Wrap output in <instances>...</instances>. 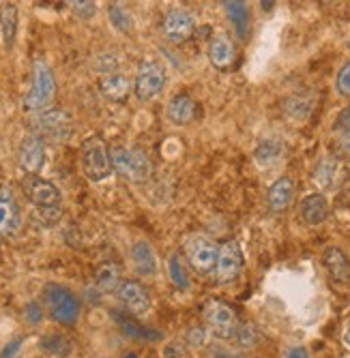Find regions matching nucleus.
<instances>
[{
	"instance_id": "obj_1",
	"label": "nucleus",
	"mask_w": 350,
	"mask_h": 358,
	"mask_svg": "<svg viewBox=\"0 0 350 358\" xmlns=\"http://www.w3.org/2000/svg\"><path fill=\"white\" fill-rule=\"evenodd\" d=\"M56 94V82H54V73L43 60H35L33 64V84H30L26 96H24V110L26 112H46V108H50V103L54 101Z\"/></svg>"
},
{
	"instance_id": "obj_2",
	"label": "nucleus",
	"mask_w": 350,
	"mask_h": 358,
	"mask_svg": "<svg viewBox=\"0 0 350 358\" xmlns=\"http://www.w3.org/2000/svg\"><path fill=\"white\" fill-rule=\"evenodd\" d=\"M80 159L86 178L92 182H102L112 174V159L104 138L99 136H90L82 142Z\"/></svg>"
},
{
	"instance_id": "obj_3",
	"label": "nucleus",
	"mask_w": 350,
	"mask_h": 358,
	"mask_svg": "<svg viewBox=\"0 0 350 358\" xmlns=\"http://www.w3.org/2000/svg\"><path fill=\"white\" fill-rule=\"evenodd\" d=\"M110 159H112V170L122 176L125 180L132 182H142L150 176V159L144 150L140 148H122L116 146L110 150Z\"/></svg>"
},
{
	"instance_id": "obj_4",
	"label": "nucleus",
	"mask_w": 350,
	"mask_h": 358,
	"mask_svg": "<svg viewBox=\"0 0 350 358\" xmlns=\"http://www.w3.org/2000/svg\"><path fill=\"white\" fill-rule=\"evenodd\" d=\"M43 303L48 307V313L52 315V320L58 324L71 327V324H76L80 317V301L76 299L74 292H69L62 285H56V283L46 285L43 287Z\"/></svg>"
},
{
	"instance_id": "obj_5",
	"label": "nucleus",
	"mask_w": 350,
	"mask_h": 358,
	"mask_svg": "<svg viewBox=\"0 0 350 358\" xmlns=\"http://www.w3.org/2000/svg\"><path fill=\"white\" fill-rule=\"evenodd\" d=\"M43 142L62 144L71 136V116L65 110H46L33 118V131Z\"/></svg>"
},
{
	"instance_id": "obj_6",
	"label": "nucleus",
	"mask_w": 350,
	"mask_h": 358,
	"mask_svg": "<svg viewBox=\"0 0 350 358\" xmlns=\"http://www.w3.org/2000/svg\"><path fill=\"white\" fill-rule=\"evenodd\" d=\"M202 315H204L209 331L217 339H234L237 337L239 320L230 305L221 303V301H209L202 309Z\"/></svg>"
},
{
	"instance_id": "obj_7",
	"label": "nucleus",
	"mask_w": 350,
	"mask_h": 358,
	"mask_svg": "<svg viewBox=\"0 0 350 358\" xmlns=\"http://www.w3.org/2000/svg\"><path fill=\"white\" fill-rule=\"evenodd\" d=\"M22 187H24V193L30 200V204L37 208V213L60 208V191L54 182L46 180L37 174H26Z\"/></svg>"
},
{
	"instance_id": "obj_8",
	"label": "nucleus",
	"mask_w": 350,
	"mask_h": 358,
	"mask_svg": "<svg viewBox=\"0 0 350 358\" xmlns=\"http://www.w3.org/2000/svg\"><path fill=\"white\" fill-rule=\"evenodd\" d=\"M166 86V69L157 60H144L136 73V96L140 101H150Z\"/></svg>"
},
{
	"instance_id": "obj_9",
	"label": "nucleus",
	"mask_w": 350,
	"mask_h": 358,
	"mask_svg": "<svg viewBox=\"0 0 350 358\" xmlns=\"http://www.w3.org/2000/svg\"><path fill=\"white\" fill-rule=\"evenodd\" d=\"M243 268V253L237 241H228L219 247L217 264H215V281L217 283H230L239 277Z\"/></svg>"
},
{
	"instance_id": "obj_10",
	"label": "nucleus",
	"mask_w": 350,
	"mask_h": 358,
	"mask_svg": "<svg viewBox=\"0 0 350 358\" xmlns=\"http://www.w3.org/2000/svg\"><path fill=\"white\" fill-rule=\"evenodd\" d=\"M217 253L219 249L215 247V243H211L204 236H194L187 241V257L192 268L200 275H206L211 271H215L217 264Z\"/></svg>"
},
{
	"instance_id": "obj_11",
	"label": "nucleus",
	"mask_w": 350,
	"mask_h": 358,
	"mask_svg": "<svg viewBox=\"0 0 350 358\" xmlns=\"http://www.w3.org/2000/svg\"><path fill=\"white\" fill-rule=\"evenodd\" d=\"M20 166L24 168L26 174H39L46 166V142L35 136L28 134L24 136L20 144Z\"/></svg>"
},
{
	"instance_id": "obj_12",
	"label": "nucleus",
	"mask_w": 350,
	"mask_h": 358,
	"mask_svg": "<svg viewBox=\"0 0 350 358\" xmlns=\"http://www.w3.org/2000/svg\"><path fill=\"white\" fill-rule=\"evenodd\" d=\"M196 30V20L192 17V13L185 9H172L168 11L166 20H164V35L168 41L172 43H183L187 39H192Z\"/></svg>"
},
{
	"instance_id": "obj_13",
	"label": "nucleus",
	"mask_w": 350,
	"mask_h": 358,
	"mask_svg": "<svg viewBox=\"0 0 350 358\" xmlns=\"http://www.w3.org/2000/svg\"><path fill=\"white\" fill-rule=\"evenodd\" d=\"M118 299L125 305V309L130 313L142 315L150 309V296L144 289V285H140L138 281H122V285L118 287Z\"/></svg>"
},
{
	"instance_id": "obj_14",
	"label": "nucleus",
	"mask_w": 350,
	"mask_h": 358,
	"mask_svg": "<svg viewBox=\"0 0 350 358\" xmlns=\"http://www.w3.org/2000/svg\"><path fill=\"white\" fill-rule=\"evenodd\" d=\"M112 317L118 324V329H120V333L125 337L136 339V341H144V343H157V341H162V333L155 331V329L144 327V324H140L132 315H127L122 311H112Z\"/></svg>"
},
{
	"instance_id": "obj_15",
	"label": "nucleus",
	"mask_w": 350,
	"mask_h": 358,
	"mask_svg": "<svg viewBox=\"0 0 350 358\" xmlns=\"http://www.w3.org/2000/svg\"><path fill=\"white\" fill-rule=\"evenodd\" d=\"M22 227V213L11 191H0V234L15 236Z\"/></svg>"
},
{
	"instance_id": "obj_16",
	"label": "nucleus",
	"mask_w": 350,
	"mask_h": 358,
	"mask_svg": "<svg viewBox=\"0 0 350 358\" xmlns=\"http://www.w3.org/2000/svg\"><path fill=\"white\" fill-rule=\"evenodd\" d=\"M293 195H295V180L284 176L279 180H275L271 187H269V193H267V204L273 213H281L290 206L293 202Z\"/></svg>"
},
{
	"instance_id": "obj_17",
	"label": "nucleus",
	"mask_w": 350,
	"mask_h": 358,
	"mask_svg": "<svg viewBox=\"0 0 350 358\" xmlns=\"http://www.w3.org/2000/svg\"><path fill=\"white\" fill-rule=\"evenodd\" d=\"M299 215L307 225H321L323 221H327L329 217V202L325 195L321 193H312L301 202L299 206Z\"/></svg>"
},
{
	"instance_id": "obj_18",
	"label": "nucleus",
	"mask_w": 350,
	"mask_h": 358,
	"mask_svg": "<svg viewBox=\"0 0 350 358\" xmlns=\"http://www.w3.org/2000/svg\"><path fill=\"white\" fill-rule=\"evenodd\" d=\"M196 101L192 99V94L187 92H178L174 94L170 103H168V118L174 122V124H187L196 118Z\"/></svg>"
},
{
	"instance_id": "obj_19",
	"label": "nucleus",
	"mask_w": 350,
	"mask_h": 358,
	"mask_svg": "<svg viewBox=\"0 0 350 358\" xmlns=\"http://www.w3.org/2000/svg\"><path fill=\"white\" fill-rule=\"evenodd\" d=\"M132 262L142 277H153L157 273V255L146 241H138L132 247Z\"/></svg>"
},
{
	"instance_id": "obj_20",
	"label": "nucleus",
	"mask_w": 350,
	"mask_h": 358,
	"mask_svg": "<svg viewBox=\"0 0 350 358\" xmlns=\"http://www.w3.org/2000/svg\"><path fill=\"white\" fill-rule=\"evenodd\" d=\"M209 58L213 62V67L217 69H226L232 64L234 60V48H232V41L226 37V35H219L211 41L209 45Z\"/></svg>"
},
{
	"instance_id": "obj_21",
	"label": "nucleus",
	"mask_w": 350,
	"mask_h": 358,
	"mask_svg": "<svg viewBox=\"0 0 350 358\" xmlns=\"http://www.w3.org/2000/svg\"><path fill=\"white\" fill-rule=\"evenodd\" d=\"M102 92L110 101H125L132 92V82L122 73H108L102 80Z\"/></svg>"
},
{
	"instance_id": "obj_22",
	"label": "nucleus",
	"mask_w": 350,
	"mask_h": 358,
	"mask_svg": "<svg viewBox=\"0 0 350 358\" xmlns=\"http://www.w3.org/2000/svg\"><path fill=\"white\" fill-rule=\"evenodd\" d=\"M284 157V142L277 140V138H269V140H262L256 150H253V159H256V164L260 168H271L275 166L277 161Z\"/></svg>"
},
{
	"instance_id": "obj_23",
	"label": "nucleus",
	"mask_w": 350,
	"mask_h": 358,
	"mask_svg": "<svg viewBox=\"0 0 350 358\" xmlns=\"http://www.w3.org/2000/svg\"><path fill=\"white\" fill-rule=\"evenodd\" d=\"M325 266H327V271L331 273V277L335 281H342V283L350 281V262H348V257L344 255V251H340L337 247L327 249Z\"/></svg>"
},
{
	"instance_id": "obj_24",
	"label": "nucleus",
	"mask_w": 350,
	"mask_h": 358,
	"mask_svg": "<svg viewBox=\"0 0 350 358\" xmlns=\"http://www.w3.org/2000/svg\"><path fill=\"white\" fill-rule=\"evenodd\" d=\"M314 110V99L309 94H290L288 99L284 101V114L293 118V120H307Z\"/></svg>"
},
{
	"instance_id": "obj_25",
	"label": "nucleus",
	"mask_w": 350,
	"mask_h": 358,
	"mask_svg": "<svg viewBox=\"0 0 350 358\" xmlns=\"http://www.w3.org/2000/svg\"><path fill=\"white\" fill-rule=\"evenodd\" d=\"M39 345L46 354L56 356V358H67L74 352V341L62 333H50V335L41 337Z\"/></svg>"
},
{
	"instance_id": "obj_26",
	"label": "nucleus",
	"mask_w": 350,
	"mask_h": 358,
	"mask_svg": "<svg viewBox=\"0 0 350 358\" xmlns=\"http://www.w3.org/2000/svg\"><path fill=\"white\" fill-rule=\"evenodd\" d=\"M94 285L97 289H102L104 294H110V292L118 289L122 283H120V268L112 262H106L97 268L94 273Z\"/></svg>"
},
{
	"instance_id": "obj_27",
	"label": "nucleus",
	"mask_w": 350,
	"mask_h": 358,
	"mask_svg": "<svg viewBox=\"0 0 350 358\" xmlns=\"http://www.w3.org/2000/svg\"><path fill=\"white\" fill-rule=\"evenodd\" d=\"M0 28H3V41L7 48L13 45L18 35V7L7 3L0 7Z\"/></svg>"
},
{
	"instance_id": "obj_28",
	"label": "nucleus",
	"mask_w": 350,
	"mask_h": 358,
	"mask_svg": "<svg viewBox=\"0 0 350 358\" xmlns=\"http://www.w3.org/2000/svg\"><path fill=\"white\" fill-rule=\"evenodd\" d=\"M335 174H337V161L333 157H325L318 161V166L314 170V182L323 189H329L335 180Z\"/></svg>"
},
{
	"instance_id": "obj_29",
	"label": "nucleus",
	"mask_w": 350,
	"mask_h": 358,
	"mask_svg": "<svg viewBox=\"0 0 350 358\" xmlns=\"http://www.w3.org/2000/svg\"><path fill=\"white\" fill-rule=\"evenodd\" d=\"M230 20L234 22V28L241 37H247V30H249V7L245 3H224Z\"/></svg>"
},
{
	"instance_id": "obj_30",
	"label": "nucleus",
	"mask_w": 350,
	"mask_h": 358,
	"mask_svg": "<svg viewBox=\"0 0 350 358\" xmlns=\"http://www.w3.org/2000/svg\"><path fill=\"white\" fill-rule=\"evenodd\" d=\"M168 273L172 283L178 289H189V275H187V266L183 262V255L181 253H172L168 259Z\"/></svg>"
},
{
	"instance_id": "obj_31",
	"label": "nucleus",
	"mask_w": 350,
	"mask_h": 358,
	"mask_svg": "<svg viewBox=\"0 0 350 358\" xmlns=\"http://www.w3.org/2000/svg\"><path fill=\"white\" fill-rule=\"evenodd\" d=\"M108 17L112 22V26L116 30H120V32H132L134 30V17L122 5H110L108 7Z\"/></svg>"
},
{
	"instance_id": "obj_32",
	"label": "nucleus",
	"mask_w": 350,
	"mask_h": 358,
	"mask_svg": "<svg viewBox=\"0 0 350 358\" xmlns=\"http://www.w3.org/2000/svg\"><path fill=\"white\" fill-rule=\"evenodd\" d=\"M234 339H237V343L241 348H251L258 339V333H256V329L251 327V324H243V327H239V333H237Z\"/></svg>"
},
{
	"instance_id": "obj_33",
	"label": "nucleus",
	"mask_w": 350,
	"mask_h": 358,
	"mask_svg": "<svg viewBox=\"0 0 350 358\" xmlns=\"http://www.w3.org/2000/svg\"><path fill=\"white\" fill-rule=\"evenodd\" d=\"M69 7L74 9V13L82 20H90L94 13H97V5L90 3V0H76V3H69Z\"/></svg>"
},
{
	"instance_id": "obj_34",
	"label": "nucleus",
	"mask_w": 350,
	"mask_h": 358,
	"mask_svg": "<svg viewBox=\"0 0 350 358\" xmlns=\"http://www.w3.org/2000/svg\"><path fill=\"white\" fill-rule=\"evenodd\" d=\"M335 88L342 96H350V62H346L337 73Z\"/></svg>"
},
{
	"instance_id": "obj_35",
	"label": "nucleus",
	"mask_w": 350,
	"mask_h": 358,
	"mask_svg": "<svg viewBox=\"0 0 350 358\" xmlns=\"http://www.w3.org/2000/svg\"><path fill=\"white\" fill-rule=\"evenodd\" d=\"M24 317L30 322V324H41V320H43V307L39 305V303H28L26 307H24Z\"/></svg>"
},
{
	"instance_id": "obj_36",
	"label": "nucleus",
	"mask_w": 350,
	"mask_h": 358,
	"mask_svg": "<svg viewBox=\"0 0 350 358\" xmlns=\"http://www.w3.org/2000/svg\"><path fill=\"white\" fill-rule=\"evenodd\" d=\"M333 129H335V134H337V136H340V134H348V131H350V106H348V108H344V110L340 112V116L335 118Z\"/></svg>"
},
{
	"instance_id": "obj_37",
	"label": "nucleus",
	"mask_w": 350,
	"mask_h": 358,
	"mask_svg": "<svg viewBox=\"0 0 350 358\" xmlns=\"http://www.w3.org/2000/svg\"><path fill=\"white\" fill-rule=\"evenodd\" d=\"M164 358H189V354H187V348H185L183 343L174 341V343L166 345V350H164Z\"/></svg>"
},
{
	"instance_id": "obj_38",
	"label": "nucleus",
	"mask_w": 350,
	"mask_h": 358,
	"mask_svg": "<svg viewBox=\"0 0 350 358\" xmlns=\"http://www.w3.org/2000/svg\"><path fill=\"white\" fill-rule=\"evenodd\" d=\"M209 356H211V358H243L241 354H237L234 350L224 348V345H211Z\"/></svg>"
},
{
	"instance_id": "obj_39",
	"label": "nucleus",
	"mask_w": 350,
	"mask_h": 358,
	"mask_svg": "<svg viewBox=\"0 0 350 358\" xmlns=\"http://www.w3.org/2000/svg\"><path fill=\"white\" fill-rule=\"evenodd\" d=\"M22 345H24V339H22V337L13 339L11 343H7V345H5V350H3V354H0V358H18V354H20Z\"/></svg>"
},
{
	"instance_id": "obj_40",
	"label": "nucleus",
	"mask_w": 350,
	"mask_h": 358,
	"mask_svg": "<svg viewBox=\"0 0 350 358\" xmlns=\"http://www.w3.org/2000/svg\"><path fill=\"white\" fill-rule=\"evenodd\" d=\"M340 155H350V131L348 134H340L337 136V144H335Z\"/></svg>"
},
{
	"instance_id": "obj_41",
	"label": "nucleus",
	"mask_w": 350,
	"mask_h": 358,
	"mask_svg": "<svg viewBox=\"0 0 350 358\" xmlns=\"http://www.w3.org/2000/svg\"><path fill=\"white\" fill-rule=\"evenodd\" d=\"M284 358H309L305 348H290L288 352L284 354Z\"/></svg>"
},
{
	"instance_id": "obj_42",
	"label": "nucleus",
	"mask_w": 350,
	"mask_h": 358,
	"mask_svg": "<svg viewBox=\"0 0 350 358\" xmlns=\"http://www.w3.org/2000/svg\"><path fill=\"white\" fill-rule=\"evenodd\" d=\"M187 337H189V341H192L194 345H202L204 343V331L202 329H194Z\"/></svg>"
},
{
	"instance_id": "obj_43",
	"label": "nucleus",
	"mask_w": 350,
	"mask_h": 358,
	"mask_svg": "<svg viewBox=\"0 0 350 358\" xmlns=\"http://www.w3.org/2000/svg\"><path fill=\"white\" fill-rule=\"evenodd\" d=\"M342 193H344V198L350 200V172H348V178L344 180V187H342Z\"/></svg>"
},
{
	"instance_id": "obj_44",
	"label": "nucleus",
	"mask_w": 350,
	"mask_h": 358,
	"mask_svg": "<svg viewBox=\"0 0 350 358\" xmlns=\"http://www.w3.org/2000/svg\"><path fill=\"white\" fill-rule=\"evenodd\" d=\"M344 339H346V343L350 345V317H348L346 327H344Z\"/></svg>"
},
{
	"instance_id": "obj_45",
	"label": "nucleus",
	"mask_w": 350,
	"mask_h": 358,
	"mask_svg": "<svg viewBox=\"0 0 350 358\" xmlns=\"http://www.w3.org/2000/svg\"><path fill=\"white\" fill-rule=\"evenodd\" d=\"M122 358H138V354H134V352H130V354H125Z\"/></svg>"
},
{
	"instance_id": "obj_46",
	"label": "nucleus",
	"mask_w": 350,
	"mask_h": 358,
	"mask_svg": "<svg viewBox=\"0 0 350 358\" xmlns=\"http://www.w3.org/2000/svg\"><path fill=\"white\" fill-rule=\"evenodd\" d=\"M262 7H265V11H269L273 7V3H262Z\"/></svg>"
}]
</instances>
